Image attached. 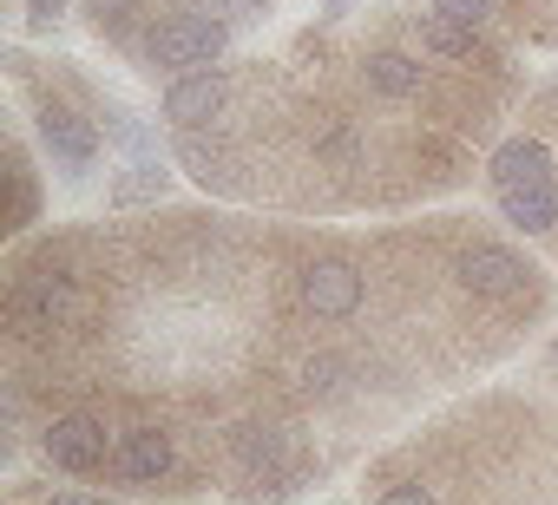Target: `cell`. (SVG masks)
Returning <instances> with one entry per match:
<instances>
[{
    "mask_svg": "<svg viewBox=\"0 0 558 505\" xmlns=\"http://www.w3.org/2000/svg\"><path fill=\"white\" fill-rule=\"evenodd\" d=\"M486 184H493V204L512 230L525 236H551L558 230V164L545 151V138H506L493 158H486Z\"/></svg>",
    "mask_w": 558,
    "mask_h": 505,
    "instance_id": "1",
    "label": "cell"
},
{
    "mask_svg": "<svg viewBox=\"0 0 558 505\" xmlns=\"http://www.w3.org/2000/svg\"><path fill=\"white\" fill-rule=\"evenodd\" d=\"M408 21V40L427 53V60H440V66H453V73H486V79H499V86H512V60L493 47V34H480V27H466V21H447L440 8H408L401 14Z\"/></svg>",
    "mask_w": 558,
    "mask_h": 505,
    "instance_id": "2",
    "label": "cell"
},
{
    "mask_svg": "<svg viewBox=\"0 0 558 505\" xmlns=\"http://www.w3.org/2000/svg\"><path fill=\"white\" fill-rule=\"evenodd\" d=\"M223 47H230V27H217L204 14H184V8H165L145 34L138 60H145V73L178 79V73H197V66H223Z\"/></svg>",
    "mask_w": 558,
    "mask_h": 505,
    "instance_id": "3",
    "label": "cell"
},
{
    "mask_svg": "<svg viewBox=\"0 0 558 505\" xmlns=\"http://www.w3.org/2000/svg\"><path fill=\"white\" fill-rule=\"evenodd\" d=\"M355 73L381 106H434V93H440V60H427L421 47H401V40L362 47Z\"/></svg>",
    "mask_w": 558,
    "mask_h": 505,
    "instance_id": "4",
    "label": "cell"
},
{
    "mask_svg": "<svg viewBox=\"0 0 558 505\" xmlns=\"http://www.w3.org/2000/svg\"><path fill=\"white\" fill-rule=\"evenodd\" d=\"M34 132H40L47 158H53L66 177H86V171L99 164V145H106V138H99V119H93L86 106L40 93V99H34Z\"/></svg>",
    "mask_w": 558,
    "mask_h": 505,
    "instance_id": "5",
    "label": "cell"
},
{
    "mask_svg": "<svg viewBox=\"0 0 558 505\" xmlns=\"http://www.w3.org/2000/svg\"><path fill=\"white\" fill-rule=\"evenodd\" d=\"M453 276H460V290L466 296H480V303H519L525 290H532V263L519 257L512 243H493V236H473L466 249H460V263H453Z\"/></svg>",
    "mask_w": 558,
    "mask_h": 505,
    "instance_id": "6",
    "label": "cell"
},
{
    "mask_svg": "<svg viewBox=\"0 0 558 505\" xmlns=\"http://www.w3.org/2000/svg\"><path fill=\"white\" fill-rule=\"evenodd\" d=\"M112 440H119V433H112L99 414H53V420L40 427L47 466H53V472H73V479L106 472V466H112Z\"/></svg>",
    "mask_w": 558,
    "mask_h": 505,
    "instance_id": "7",
    "label": "cell"
},
{
    "mask_svg": "<svg viewBox=\"0 0 558 505\" xmlns=\"http://www.w3.org/2000/svg\"><path fill=\"white\" fill-rule=\"evenodd\" d=\"M230 99H236L230 66H197V73H178V79L165 86L158 119H165L171 132H204V125H217V119L230 112Z\"/></svg>",
    "mask_w": 558,
    "mask_h": 505,
    "instance_id": "8",
    "label": "cell"
},
{
    "mask_svg": "<svg viewBox=\"0 0 558 505\" xmlns=\"http://www.w3.org/2000/svg\"><path fill=\"white\" fill-rule=\"evenodd\" d=\"M296 303H303V316H316V322H349V316H362V303H368V276H362L349 257H316V263L296 270Z\"/></svg>",
    "mask_w": 558,
    "mask_h": 505,
    "instance_id": "9",
    "label": "cell"
},
{
    "mask_svg": "<svg viewBox=\"0 0 558 505\" xmlns=\"http://www.w3.org/2000/svg\"><path fill=\"white\" fill-rule=\"evenodd\" d=\"M223 453H230V466L250 479V492H263L276 472L296 466L290 427H276V420H243V427H230V433H223Z\"/></svg>",
    "mask_w": 558,
    "mask_h": 505,
    "instance_id": "10",
    "label": "cell"
},
{
    "mask_svg": "<svg viewBox=\"0 0 558 505\" xmlns=\"http://www.w3.org/2000/svg\"><path fill=\"white\" fill-rule=\"evenodd\" d=\"M171 472H178V440L165 427H119L106 479H119V485H165Z\"/></svg>",
    "mask_w": 558,
    "mask_h": 505,
    "instance_id": "11",
    "label": "cell"
},
{
    "mask_svg": "<svg viewBox=\"0 0 558 505\" xmlns=\"http://www.w3.org/2000/svg\"><path fill=\"white\" fill-rule=\"evenodd\" d=\"M178 164H184L204 190H243V164H236V151H230V138H223L217 125L178 132Z\"/></svg>",
    "mask_w": 558,
    "mask_h": 505,
    "instance_id": "12",
    "label": "cell"
},
{
    "mask_svg": "<svg viewBox=\"0 0 558 505\" xmlns=\"http://www.w3.org/2000/svg\"><path fill=\"white\" fill-rule=\"evenodd\" d=\"M80 8H86V21L119 47V53H132L138 60V47H145V34H151V0H80Z\"/></svg>",
    "mask_w": 558,
    "mask_h": 505,
    "instance_id": "13",
    "label": "cell"
},
{
    "mask_svg": "<svg viewBox=\"0 0 558 505\" xmlns=\"http://www.w3.org/2000/svg\"><path fill=\"white\" fill-rule=\"evenodd\" d=\"M40 223V171H34V151L14 138L8 145V230L27 236Z\"/></svg>",
    "mask_w": 558,
    "mask_h": 505,
    "instance_id": "14",
    "label": "cell"
},
{
    "mask_svg": "<svg viewBox=\"0 0 558 505\" xmlns=\"http://www.w3.org/2000/svg\"><path fill=\"white\" fill-rule=\"evenodd\" d=\"M165 190H171V171H165V158H151V151L132 158V164L112 177V204H119V210H132V204H158Z\"/></svg>",
    "mask_w": 558,
    "mask_h": 505,
    "instance_id": "15",
    "label": "cell"
},
{
    "mask_svg": "<svg viewBox=\"0 0 558 505\" xmlns=\"http://www.w3.org/2000/svg\"><path fill=\"white\" fill-rule=\"evenodd\" d=\"M427 8H440L447 21H466V27H480V34H493L506 14H512V0H427Z\"/></svg>",
    "mask_w": 558,
    "mask_h": 505,
    "instance_id": "16",
    "label": "cell"
},
{
    "mask_svg": "<svg viewBox=\"0 0 558 505\" xmlns=\"http://www.w3.org/2000/svg\"><path fill=\"white\" fill-rule=\"evenodd\" d=\"M342 387H349V361H342V355H316V361L303 368V394H310V401H336Z\"/></svg>",
    "mask_w": 558,
    "mask_h": 505,
    "instance_id": "17",
    "label": "cell"
},
{
    "mask_svg": "<svg viewBox=\"0 0 558 505\" xmlns=\"http://www.w3.org/2000/svg\"><path fill=\"white\" fill-rule=\"evenodd\" d=\"M375 505H440V492L427 479H395L388 492H375Z\"/></svg>",
    "mask_w": 558,
    "mask_h": 505,
    "instance_id": "18",
    "label": "cell"
},
{
    "mask_svg": "<svg viewBox=\"0 0 558 505\" xmlns=\"http://www.w3.org/2000/svg\"><path fill=\"white\" fill-rule=\"evenodd\" d=\"M66 21V0H27V34H53Z\"/></svg>",
    "mask_w": 558,
    "mask_h": 505,
    "instance_id": "19",
    "label": "cell"
},
{
    "mask_svg": "<svg viewBox=\"0 0 558 505\" xmlns=\"http://www.w3.org/2000/svg\"><path fill=\"white\" fill-rule=\"evenodd\" d=\"M47 505H112V498H93V492H53Z\"/></svg>",
    "mask_w": 558,
    "mask_h": 505,
    "instance_id": "20",
    "label": "cell"
},
{
    "mask_svg": "<svg viewBox=\"0 0 558 505\" xmlns=\"http://www.w3.org/2000/svg\"><path fill=\"white\" fill-rule=\"evenodd\" d=\"M349 8H355V0H323V21H342Z\"/></svg>",
    "mask_w": 558,
    "mask_h": 505,
    "instance_id": "21",
    "label": "cell"
},
{
    "mask_svg": "<svg viewBox=\"0 0 558 505\" xmlns=\"http://www.w3.org/2000/svg\"><path fill=\"white\" fill-rule=\"evenodd\" d=\"M256 8H263V14H269V8H283V0H256Z\"/></svg>",
    "mask_w": 558,
    "mask_h": 505,
    "instance_id": "22",
    "label": "cell"
},
{
    "mask_svg": "<svg viewBox=\"0 0 558 505\" xmlns=\"http://www.w3.org/2000/svg\"><path fill=\"white\" fill-rule=\"evenodd\" d=\"M551 374H558V342H551Z\"/></svg>",
    "mask_w": 558,
    "mask_h": 505,
    "instance_id": "23",
    "label": "cell"
}]
</instances>
